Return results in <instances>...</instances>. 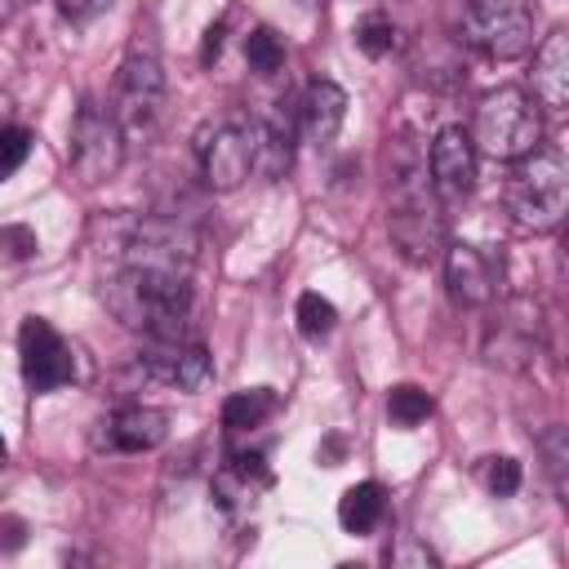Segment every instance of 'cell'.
Returning a JSON list of instances; mask_svg holds the SVG:
<instances>
[{"mask_svg":"<svg viewBox=\"0 0 569 569\" xmlns=\"http://www.w3.org/2000/svg\"><path fill=\"white\" fill-rule=\"evenodd\" d=\"M196 236L182 222L142 218L120 244V271L107 284V307L151 342L187 338L191 320Z\"/></svg>","mask_w":569,"mask_h":569,"instance_id":"obj_1","label":"cell"},{"mask_svg":"<svg viewBox=\"0 0 569 569\" xmlns=\"http://www.w3.org/2000/svg\"><path fill=\"white\" fill-rule=\"evenodd\" d=\"M476 156H489V160H520L529 156L533 147H542V111L533 102V93L516 89V84H502V89H489L480 102H476V116H471V129H467Z\"/></svg>","mask_w":569,"mask_h":569,"instance_id":"obj_2","label":"cell"},{"mask_svg":"<svg viewBox=\"0 0 569 569\" xmlns=\"http://www.w3.org/2000/svg\"><path fill=\"white\" fill-rule=\"evenodd\" d=\"M569 204V169L556 147H533L511 160L507 173V209L529 231H556Z\"/></svg>","mask_w":569,"mask_h":569,"instance_id":"obj_3","label":"cell"},{"mask_svg":"<svg viewBox=\"0 0 569 569\" xmlns=\"http://www.w3.org/2000/svg\"><path fill=\"white\" fill-rule=\"evenodd\" d=\"M164 98H169V84H164V67L156 53H142L133 49L124 62H120V76H116V102H111V116L120 120L124 129V142L133 138H151L164 120Z\"/></svg>","mask_w":569,"mask_h":569,"instance_id":"obj_4","label":"cell"},{"mask_svg":"<svg viewBox=\"0 0 569 569\" xmlns=\"http://www.w3.org/2000/svg\"><path fill=\"white\" fill-rule=\"evenodd\" d=\"M67 164L84 187L111 182L124 164V129L111 116V107L84 98L76 120H71V147H67Z\"/></svg>","mask_w":569,"mask_h":569,"instance_id":"obj_5","label":"cell"},{"mask_svg":"<svg viewBox=\"0 0 569 569\" xmlns=\"http://www.w3.org/2000/svg\"><path fill=\"white\" fill-rule=\"evenodd\" d=\"M258 151H262V133L240 116H222L196 133V160L213 191L244 187L258 164Z\"/></svg>","mask_w":569,"mask_h":569,"instance_id":"obj_6","label":"cell"},{"mask_svg":"<svg viewBox=\"0 0 569 569\" xmlns=\"http://www.w3.org/2000/svg\"><path fill=\"white\" fill-rule=\"evenodd\" d=\"M462 40L485 58L511 62L533 44V13L525 0H462Z\"/></svg>","mask_w":569,"mask_h":569,"instance_id":"obj_7","label":"cell"},{"mask_svg":"<svg viewBox=\"0 0 569 569\" xmlns=\"http://www.w3.org/2000/svg\"><path fill=\"white\" fill-rule=\"evenodd\" d=\"M18 360H22V382L31 387V396H49L58 387H67L76 378V356L71 342L44 320V316H27L18 329Z\"/></svg>","mask_w":569,"mask_h":569,"instance_id":"obj_8","label":"cell"},{"mask_svg":"<svg viewBox=\"0 0 569 569\" xmlns=\"http://www.w3.org/2000/svg\"><path fill=\"white\" fill-rule=\"evenodd\" d=\"M538 351H542V311H538V302H529V298L502 302L493 325H489V338H485V360L507 369V373H520L538 360Z\"/></svg>","mask_w":569,"mask_h":569,"instance_id":"obj_9","label":"cell"},{"mask_svg":"<svg viewBox=\"0 0 569 569\" xmlns=\"http://www.w3.org/2000/svg\"><path fill=\"white\" fill-rule=\"evenodd\" d=\"M427 178H431V191L440 204H458L471 196L476 187V147L467 138L462 124H445L431 142V156H427Z\"/></svg>","mask_w":569,"mask_h":569,"instance_id":"obj_10","label":"cell"},{"mask_svg":"<svg viewBox=\"0 0 569 569\" xmlns=\"http://www.w3.org/2000/svg\"><path fill=\"white\" fill-rule=\"evenodd\" d=\"M445 284L458 307H489L498 293V267L476 244H445Z\"/></svg>","mask_w":569,"mask_h":569,"instance_id":"obj_11","label":"cell"},{"mask_svg":"<svg viewBox=\"0 0 569 569\" xmlns=\"http://www.w3.org/2000/svg\"><path fill=\"white\" fill-rule=\"evenodd\" d=\"M138 365L151 382H164V387H178V391H200L209 382V356H204L200 342H187V338L151 342L138 356Z\"/></svg>","mask_w":569,"mask_h":569,"instance_id":"obj_12","label":"cell"},{"mask_svg":"<svg viewBox=\"0 0 569 569\" xmlns=\"http://www.w3.org/2000/svg\"><path fill=\"white\" fill-rule=\"evenodd\" d=\"M169 436V413L151 405H124L102 422V445L116 453H147Z\"/></svg>","mask_w":569,"mask_h":569,"instance_id":"obj_13","label":"cell"},{"mask_svg":"<svg viewBox=\"0 0 569 569\" xmlns=\"http://www.w3.org/2000/svg\"><path fill=\"white\" fill-rule=\"evenodd\" d=\"M533 102L551 111L569 102V31H551L533 49Z\"/></svg>","mask_w":569,"mask_h":569,"instance_id":"obj_14","label":"cell"},{"mask_svg":"<svg viewBox=\"0 0 569 569\" xmlns=\"http://www.w3.org/2000/svg\"><path fill=\"white\" fill-rule=\"evenodd\" d=\"M342 120H347V93H342V84L316 80V84L307 89V98H302V138H307L316 151H325V147L338 138Z\"/></svg>","mask_w":569,"mask_h":569,"instance_id":"obj_15","label":"cell"},{"mask_svg":"<svg viewBox=\"0 0 569 569\" xmlns=\"http://www.w3.org/2000/svg\"><path fill=\"white\" fill-rule=\"evenodd\" d=\"M382 516H387V493L378 480H360L338 498V525L347 533H369V529H378Z\"/></svg>","mask_w":569,"mask_h":569,"instance_id":"obj_16","label":"cell"},{"mask_svg":"<svg viewBox=\"0 0 569 569\" xmlns=\"http://www.w3.org/2000/svg\"><path fill=\"white\" fill-rule=\"evenodd\" d=\"M276 391L271 387H244V391H236V396H227V405H222V427L231 431V436H244V431H258L271 413H276Z\"/></svg>","mask_w":569,"mask_h":569,"instance_id":"obj_17","label":"cell"},{"mask_svg":"<svg viewBox=\"0 0 569 569\" xmlns=\"http://www.w3.org/2000/svg\"><path fill=\"white\" fill-rule=\"evenodd\" d=\"M431 409H436L431 396L422 387H413V382H400V387L387 391V413H391L396 427H418V422L431 418Z\"/></svg>","mask_w":569,"mask_h":569,"instance_id":"obj_18","label":"cell"},{"mask_svg":"<svg viewBox=\"0 0 569 569\" xmlns=\"http://www.w3.org/2000/svg\"><path fill=\"white\" fill-rule=\"evenodd\" d=\"M244 58H249V67H253L258 76L284 71V44H280V36H276L271 27H253V31L244 36Z\"/></svg>","mask_w":569,"mask_h":569,"instance_id":"obj_19","label":"cell"},{"mask_svg":"<svg viewBox=\"0 0 569 569\" xmlns=\"http://www.w3.org/2000/svg\"><path fill=\"white\" fill-rule=\"evenodd\" d=\"M356 49L365 58H387L396 49V22L387 13H365L356 22Z\"/></svg>","mask_w":569,"mask_h":569,"instance_id":"obj_20","label":"cell"},{"mask_svg":"<svg viewBox=\"0 0 569 569\" xmlns=\"http://www.w3.org/2000/svg\"><path fill=\"white\" fill-rule=\"evenodd\" d=\"M333 325H338V311H333L329 298H320V293H302L298 298V333L302 338L320 342V338L333 333Z\"/></svg>","mask_w":569,"mask_h":569,"instance_id":"obj_21","label":"cell"},{"mask_svg":"<svg viewBox=\"0 0 569 569\" xmlns=\"http://www.w3.org/2000/svg\"><path fill=\"white\" fill-rule=\"evenodd\" d=\"M538 449H542V467H547V476H551V489L565 498V462H569V431L565 427H547L542 431V440H538Z\"/></svg>","mask_w":569,"mask_h":569,"instance_id":"obj_22","label":"cell"},{"mask_svg":"<svg viewBox=\"0 0 569 569\" xmlns=\"http://www.w3.org/2000/svg\"><path fill=\"white\" fill-rule=\"evenodd\" d=\"M31 129H22V124H9V129H0V182L4 178H13L22 164H27V156H31Z\"/></svg>","mask_w":569,"mask_h":569,"instance_id":"obj_23","label":"cell"},{"mask_svg":"<svg viewBox=\"0 0 569 569\" xmlns=\"http://www.w3.org/2000/svg\"><path fill=\"white\" fill-rule=\"evenodd\" d=\"M480 480H485V489H489L493 498H511V493L520 489V462H516V458H485Z\"/></svg>","mask_w":569,"mask_h":569,"instance_id":"obj_24","label":"cell"},{"mask_svg":"<svg viewBox=\"0 0 569 569\" xmlns=\"http://www.w3.org/2000/svg\"><path fill=\"white\" fill-rule=\"evenodd\" d=\"M116 0H58V13L67 22H93L98 13H107Z\"/></svg>","mask_w":569,"mask_h":569,"instance_id":"obj_25","label":"cell"},{"mask_svg":"<svg viewBox=\"0 0 569 569\" xmlns=\"http://www.w3.org/2000/svg\"><path fill=\"white\" fill-rule=\"evenodd\" d=\"M391 560H396V565H427V569L436 565V556H431L427 547H418V542H409V547H400V551H391Z\"/></svg>","mask_w":569,"mask_h":569,"instance_id":"obj_26","label":"cell"},{"mask_svg":"<svg viewBox=\"0 0 569 569\" xmlns=\"http://www.w3.org/2000/svg\"><path fill=\"white\" fill-rule=\"evenodd\" d=\"M0 547L18 551L22 547V520H0Z\"/></svg>","mask_w":569,"mask_h":569,"instance_id":"obj_27","label":"cell"},{"mask_svg":"<svg viewBox=\"0 0 569 569\" xmlns=\"http://www.w3.org/2000/svg\"><path fill=\"white\" fill-rule=\"evenodd\" d=\"M0 462H4V440H0Z\"/></svg>","mask_w":569,"mask_h":569,"instance_id":"obj_28","label":"cell"},{"mask_svg":"<svg viewBox=\"0 0 569 569\" xmlns=\"http://www.w3.org/2000/svg\"><path fill=\"white\" fill-rule=\"evenodd\" d=\"M302 4H316V0H302Z\"/></svg>","mask_w":569,"mask_h":569,"instance_id":"obj_29","label":"cell"}]
</instances>
